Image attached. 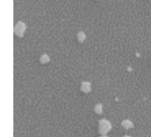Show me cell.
<instances>
[{"label":"cell","mask_w":151,"mask_h":137,"mask_svg":"<svg viewBox=\"0 0 151 137\" xmlns=\"http://www.w3.org/2000/svg\"><path fill=\"white\" fill-rule=\"evenodd\" d=\"M124 137H130V136H124Z\"/></svg>","instance_id":"9"},{"label":"cell","mask_w":151,"mask_h":137,"mask_svg":"<svg viewBox=\"0 0 151 137\" xmlns=\"http://www.w3.org/2000/svg\"><path fill=\"white\" fill-rule=\"evenodd\" d=\"M50 62V57L47 55H42V56H41V58H40V62L42 63V64H45V63H47V62Z\"/></svg>","instance_id":"6"},{"label":"cell","mask_w":151,"mask_h":137,"mask_svg":"<svg viewBox=\"0 0 151 137\" xmlns=\"http://www.w3.org/2000/svg\"><path fill=\"white\" fill-rule=\"evenodd\" d=\"M77 40L79 42L82 43L85 40H86V34L83 33V32H80L78 34H77Z\"/></svg>","instance_id":"5"},{"label":"cell","mask_w":151,"mask_h":137,"mask_svg":"<svg viewBox=\"0 0 151 137\" xmlns=\"http://www.w3.org/2000/svg\"><path fill=\"white\" fill-rule=\"evenodd\" d=\"M121 126H122L124 128H126V129H131V128H133L134 127V124H133L130 121H128V120L123 121L122 123H121Z\"/></svg>","instance_id":"4"},{"label":"cell","mask_w":151,"mask_h":137,"mask_svg":"<svg viewBox=\"0 0 151 137\" xmlns=\"http://www.w3.org/2000/svg\"><path fill=\"white\" fill-rule=\"evenodd\" d=\"M95 112L97 114H101L103 113V106H102V104H97L95 106Z\"/></svg>","instance_id":"7"},{"label":"cell","mask_w":151,"mask_h":137,"mask_svg":"<svg viewBox=\"0 0 151 137\" xmlns=\"http://www.w3.org/2000/svg\"><path fill=\"white\" fill-rule=\"evenodd\" d=\"M100 137H107L106 136H100Z\"/></svg>","instance_id":"8"},{"label":"cell","mask_w":151,"mask_h":137,"mask_svg":"<svg viewBox=\"0 0 151 137\" xmlns=\"http://www.w3.org/2000/svg\"><path fill=\"white\" fill-rule=\"evenodd\" d=\"M26 28H27V26H26L25 23L22 22V21H19V22L15 25V27H14V33H15L18 37L22 38L23 35H24V33H25V31H26Z\"/></svg>","instance_id":"2"},{"label":"cell","mask_w":151,"mask_h":137,"mask_svg":"<svg viewBox=\"0 0 151 137\" xmlns=\"http://www.w3.org/2000/svg\"><path fill=\"white\" fill-rule=\"evenodd\" d=\"M81 90L84 93H88L91 91V84L88 82H83L81 86Z\"/></svg>","instance_id":"3"},{"label":"cell","mask_w":151,"mask_h":137,"mask_svg":"<svg viewBox=\"0 0 151 137\" xmlns=\"http://www.w3.org/2000/svg\"><path fill=\"white\" fill-rule=\"evenodd\" d=\"M111 128V125L110 123V121H108L107 120H101L99 121L98 123V132L100 135L102 136H105Z\"/></svg>","instance_id":"1"}]
</instances>
